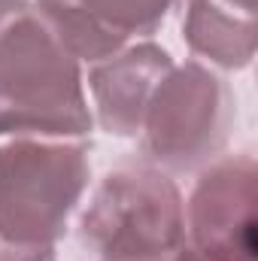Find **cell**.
Here are the masks:
<instances>
[{
  "instance_id": "obj_1",
  "label": "cell",
  "mask_w": 258,
  "mask_h": 261,
  "mask_svg": "<svg viewBox=\"0 0 258 261\" xmlns=\"http://www.w3.org/2000/svg\"><path fill=\"white\" fill-rule=\"evenodd\" d=\"M76 240L91 261H173L189 243L176 176L140 155L122 158L79 206Z\"/></svg>"
},
{
  "instance_id": "obj_2",
  "label": "cell",
  "mask_w": 258,
  "mask_h": 261,
  "mask_svg": "<svg viewBox=\"0 0 258 261\" xmlns=\"http://www.w3.org/2000/svg\"><path fill=\"white\" fill-rule=\"evenodd\" d=\"M91 130L85 67L31 6L0 37V137L88 140Z\"/></svg>"
},
{
  "instance_id": "obj_3",
  "label": "cell",
  "mask_w": 258,
  "mask_h": 261,
  "mask_svg": "<svg viewBox=\"0 0 258 261\" xmlns=\"http://www.w3.org/2000/svg\"><path fill=\"white\" fill-rule=\"evenodd\" d=\"M91 186V143L9 137L0 143V234L58 246Z\"/></svg>"
},
{
  "instance_id": "obj_4",
  "label": "cell",
  "mask_w": 258,
  "mask_h": 261,
  "mask_svg": "<svg viewBox=\"0 0 258 261\" xmlns=\"http://www.w3.org/2000/svg\"><path fill=\"white\" fill-rule=\"evenodd\" d=\"M234 125L237 94L228 76L189 58L164 73L146 107L140 158L170 176H189L228 152Z\"/></svg>"
},
{
  "instance_id": "obj_5",
  "label": "cell",
  "mask_w": 258,
  "mask_h": 261,
  "mask_svg": "<svg viewBox=\"0 0 258 261\" xmlns=\"http://www.w3.org/2000/svg\"><path fill=\"white\" fill-rule=\"evenodd\" d=\"M194 176L186 197L189 243L210 261H255V155L225 152Z\"/></svg>"
},
{
  "instance_id": "obj_6",
  "label": "cell",
  "mask_w": 258,
  "mask_h": 261,
  "mask_svg": "<svg viewBox=\"0 0 258 261\" xmlns=\"http://www.w3.org/2000/svg\"><path fill=\"white\" fill-rule=\"evenodd\" d=\"M173 64V55L161 43L131 40L110 58L85 67V94L94 128L119 140H137L146 107Z\"/></svg>"
},
{
  "instance_id": "obj_7",
  "label": "cell",
  "mask_w": 258,
  "mask_h": 261,
  "mask_svg": "<svg viewBox=\"0 0 258 261\" xmlns=\"http://www.w3.org/2000/svg\"><path fill=\"white\" fill-rule=\"evenodd\" d=\"M183 15V43L194 61L219 73L246 70L255 58V18L237 15L213 0H179Z\"/></svg>"
},
{
  "instance_id": "obj_8",
  "label": "cell",
  "mask_w": 258,
  "mask_h": 261,
  "mask_svg": "<svg viewBox=\"0 0 258 261\" xmlns=\"http://www.w3.org/2000/svg\"><path fill=\"white\" fill-rule=\"evenodd\" d=\"M34 3H76L104 21L122 40H152L179 0H34Z\"/></svg>"
},
{
  "instance_id": "obj_9",
  "label": "cell",
  "mask_w": 258,
  "mask_h": 261,
  "mask_svg": "<svg viewBox=\"0 0 258 261\" xmlns=\"http://www.w3.org/2000/svg\"><path fill=\"white\" fill-rule=\"evenodd\" d=\"M0 261H55V246H18L0 234Z\"/></svg>"
},
{
  "instance_id": "obj_10",
  "label": "cell",
  "mask_w": 258,
  "mask_h": 261,
  "mask_svg": "<svg viewBox=\"0 0 258 261\" xmlns=\"http://www.w3.org/2000/svg\"><path fill=\"white\" fill-rule=\"evenodd\" d=\"M34 6V0H0V37Z\"/></svg>"
},
{
  "instance_id": "obj_11",
  "label": "cell",
  "mask_w": 258,
  "mask_h": 261,
  "mask_svg": "<svg viewBox=\"0 0 258 261\" xmlns=\"http://www.w3.org/2000/svg\"><path fill=\"white\" fill-rule=\"evenodd\" d=\"M213 3H219V6H225V9H231L237 15L255 18V0H213Z\"/></svg>"
},
{
  "instance_id": "obj_12",
  "label": "cell",
  "mask_w": 258,
  "mask_h": 261,
  "mask_svg": "<svg viewBox=\"0 0 258 261\" xmlns=\"http://www.w3.org/2000/svg\"><path fill=\"white\" fill-rule=\"evenodd\" d=\"M173 261H210V258H207L203 252H197L192 243H186V246H183V249L173 255Z\"/></svg>"
}]
</instances>
